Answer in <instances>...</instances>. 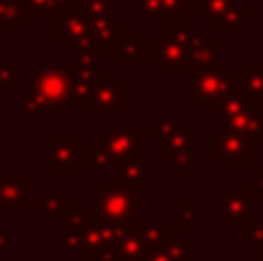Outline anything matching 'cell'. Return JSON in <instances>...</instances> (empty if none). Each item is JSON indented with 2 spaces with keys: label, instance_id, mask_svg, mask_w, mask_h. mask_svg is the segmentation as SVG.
Wrapping results in <instances>:
<instances>
[{
  "label": "cell",
  "instance_id": "cell-2",
  "mask_svg": "<svg viewBox=\"0 0 263 261\" xmlns=\"http://www.w3.org/2000/svg\"><path fill=\"white\" fill-rule=\"evenodd\" d=\"M153 127H116L109 125L100 137H95L90 151V169L95 178H106V171L116 164V162H125L132 157H145V148H148V134Z\"/></svg>",
  "mask_w": 263,
  "mask_h": 261
},
{
  "label": "cell",
  "instance_id": "cell-17",
  "mask_svg": "<svg viewBox=\"0 0 263 261\" xmlns=\"http://www.w3.org/2000/svg\"><path fill=\"white\" fill-rule=\"evenodd\" d=\"M199 143H201L199 137L187 132L185 137L171 148V153H168V160H171V164L178 169V176H180L182 180L190 176L192 169L199 166Z\"/></svg>",
  "mask_w": 263,
  "mask_h": 261
},
{
  "label": "cell",
  "instance_id": "cell-15",
  "mask_svg": "<svg viewBox=\"0 0 263 261\" xmlns=\"http://www.w3.org/2000/svg\"><path fill=\"white\" fill-rule=\"evenodd\" d=\"M127 32V26L125 21L116 18L114 14L111 16H90V37L92 44L97 49H102L104 53H109L111 49L116 46V42Z\"/></svg>",
  "mask_w": 263,
  "mask_h": 261
},
{
  "label": "cell",
  "instance_id": "cell-37",
  "mask_svg": "<svg viewBox=\"0 0 263 261\" xmlns=\"http://www.w3.org/2000/svg\"><path fill=\"white\" fill-rule=\"evenodd\" d=\"M208 153L213 157H219V153H222V139H219V134L208 139Z\"/></svg>",
  "mask_w": 263,
  "mask_h": 261
},
{
  "label": "cell",
  "instance_id": "cell-38",
  "mask_svg": "<svg viewBox=\"0 0 263 261\" xmlns=\"http://www.w3.org/2000/svg\"><path fill=\"white\" fill-rule=\"evenodd\" d=\"M9 238H12L9 231H0V250H3V252H7L9 250Z\"/></svg>",
  "mask_w": 263,
  "mask_h": 261
},
{
  "label": "cell",
  "instance_id": "cell-25",
  "mask_svg": "<svg viewBox=\"0 0 263 261\" xmlns=\"http://www.w3.org/2000/svg\"><path fill=\"white\" fill-rule=\"evenodd\" d=\"M26 18H53L60 14L58 0H18Z\"/></svg>",
  "mask_w": 263,
  "mask_h": 261
},
{
  "label": "cell",
  "instance_id": "cell-42",
  "mask_svg": "<svg viewBox=\"0 0 263 261\" xmlns=\"http://www.w3.org/2000/svg\"><path fill=\"white\" fill-rule=\"evenodd\" d=\"M136 3H139V0H136Z\"/></svg>",
  "mask_w": 263,
  "mask_h": 261
},
{
  "label": "cell",
  "instance_id": "cell-32",
  "mask_svg": "<svg viewBox=\"0 0 263 261\" xmlns=\"http://www.w3.org/2000/svg\"><path fill=\"white\" fill-rule=\"evenodd\" d=\"M63 248L67 252H83V234H79V231H65Z\"/></svg>",
  "mask_w": 263,
  "mask_h": 261
},
{
  "label": "cell",
  "instance_id": "cell-20",
  "mask_svg": "<svg viewBox=\"0 0 263 261\" xmlns=\"http://www.w3.org/2000/svg\"><path fill=\"white\" fill-rule=\"evenodd\" d=\"M219 42L210 40V32H192V42H190V69L205 67L219 60ZM190 72V74H192Z\"/></svg>",
  "mask_w": 263,
  "mask_h": 261
},
{
  "label": "cell",
  "instance_id": "cell-39",
  "mask_svg": "<svg viewBox=\"0 0 263 261\" xmlns=\"http://www.w3.org/2000/svg\"><path fill=\"white\" fill-rule=\"evenodd\" d=\"M254 245V254H252V261H263V243H252Z\"/></svg>",
  "mask_w": 263,
  "mask_h": 261
},
{
  "label": "cell",
  "instance_id": "cell-10",
  "mask_svg": "<svg viewBox=\"0 0 263 261\" xmlns=\"http://www.w3.org/2000/svg\"><path fill=\"white\" fill-rule=\"evenodd\" d=\"M199 16L210 30H238L247 18H252V12L242 7V0H199Z\"/></svg>",
  "mask_w": 263,
  "mask_h": 261
},
{
  "label": "cell",
  "instance_id": "cell-7",
  "mask_svg": "<svg viewBox=\"0 0 263 261\" xmlns=\"http://www.w3.org/2000/svg\"><path fill=\"white\" fill-rule=\"evenodd\" d=\"M90 148H79L72 137H55L42 148V164L49 166L55 178H72L77 166H90Z\"/></svg>",
  "mask_w": 263,
  "mask_h": 261
},
{
  "label": "cell",
  "instance_id": "cell-26",
  "mask_svg": "<svg viewBox=\"0 0 263 261\" xmlns=\"http://www.w3.org/2000/svg\"><path fill=\"white\" fill-rule=\"evenodd\" d=\"M23 21H26V16H23V9H21V5H18V0L16 3L7 0V3L0 7V30L14 32L21 28Z\"/></svg>",
  "mask_w": 263,
  "mask_h": 261
},
{
  "label": "cell",
  "instance_id": "cell-43",
  "mask_svg": "<svg viewBox=\"0 0 263 261\" xmlns=\"http://www.w3.org/2000/svg\"><path fill=\"white\" fill-rule=\"evenodd\" d=\"M261 203H263V201H261Z\"/></svg>",
  "mask_w": 263,
  "mask_h": 261
},
{
  "label": "cell",
  "instance_id": "cell-12",
  "mask_svg": "<svg viewBox=\"0 0 263 261\" xmlns=\"http://www.w3.org/2000/svg\"><path fill=\"white\" fill-rule=\"evenodd\" d=\"M219 139H222V153H219V162L222 166H250L252 164V143L247 137L238 132H231V129H222L219 132Z\"/></svg>",
  "mask_w": 263,
  "mask_h": 261
},
{
  "label": "cell",
  "instance_id": "cell-21",
  "mask_svg": "<svg viewBox=\"0 0 263 261\" xmlns=\"http://www.w3.org/2000/svg\"><path fill=\"white\" fill-rule=\"evenodd\" d=\"M111 169H114V178L132 190H143L148 185V160L145 157H132L125 162H116Z\"/></svg>",
  "mask_w": 263,
  "mask_h": 261
},
{
  "label": "cell",
  "instance_id": "cell-22",
  "mask_svg": "<svg viewBox=\"0 0 263 261\" xmlns=\"http://www.w3.org/2000/svg\"><path fill=\"white\" fill-rule=\"evenodd\" d=\"M104 69L100 67H88V65H77L74 63V72H72V92H69V104L74 102H83L95 86L102 81Z\"/></svg>",
  "mask_w": 263,
  "mask_h": 261
},
{
  "label": "cell",
  "instance_id": "cell-1",
  "mask_svg": "<svg viewBox=\"0 0 263 261\" xmlns=\"http://www.w3.org/2000/svg\"><path fill=\"white\" fill-rule=\"evenodd\" d=\"M72 63H46L40 72L32 74L30 92L21 100V111L32 114H53L60 116L69 104L72 92Z\"/></svg>",
  "mask_w": 263,
  "mask_h": 261
},
{
  "label": "cell",
  "instance_id": "cell-23",
  "mask_svg": "<svg viewBox=\"0 0 263 261\" xmlns=\"http://www.w3.org/2000/svg\"><path fill=\"white\" fill-rule=\"evenodd\" d=\"M40 208H42V220H63L65 213H69L74 208V201L72 199L65 197L63 190H44L42 192V201H40Z\"/></svg>",
  "mask_w": 263,
  "mask_h": 261
},
{
  "label": "cell",
  "instance_id": "cell-35",
  "mask_svg": "<svg viewBox=\"0 0 263 261\" xmlns=\"http://www.w3.org/2000/svg\"><path fill=\"white\" fill-rule=\"evenodd\" d=\"M242 240H250V243H263V220L256 222V225H252Z\"/></svg>",
  "mask_w": 263,
  "mask_h": 261
},
{
  "label": "cell",
  "instance_id": "cell-19",
  "mask_svg": "<svg viewBox=\"0 0 263 261\" xmlns=\"http://www.w3.org/2000/svg\"><path fill=\"white\" fill-rule=\"evenodd\" d=\"M116 252H118V261H145L153 250L145 245L143 236L139 231V225L134 220L127 225L125 234L116 240Z\"/></svg>",
  "mask_w": 263,
  "mask_h": 261
},
{
  "label": "cell",
  "instance_id": "cell-41",
  "mask_svg": "<svg viewBox=\"0 0 263 261\" xmlns=\"http://www.w3.org/2000/svg\"><path fill=\"white\" fill-rule=\"evenodd\" d=\"M261 28H263V14H261Z\"/></svg>",
  "mask_w": 263,
  "mask_h": 261
},
{
  "label": "cell",
  "instance_id": "cell-31",
  "mask_svg": "<svg viewBox=\"0 0 263 261\" xmlns=\"http://www.w3.org/2000/svg\"><path fill=\"white\" fill-rule=\"evenodd\" d=\"M83 257L86 261H118V252H116V243H109L97 250H86Z\"/></svg>",
  "mask_w": 263,
  "mask_h": 261
},
{
  "label": "cell",
  "instance_id": "cell-9",
  "mask_svg": "<svg viewBox=\"0 0 263 261\" xmlns=\"http://www.w3.org/2000/svg\"><path fill=\"white\" fill-rule=\"evenodd\" d=\"M51 21H53V40H58L65 51H74L77 53V51L92 44L90 16L86 12H81V9L60 12Z\"/></svg>",
  "mask_w": 263,
  "mask_h": 261
},
{
  "label": "cell",
  "instance_id": "cell-34",
  "mask_svg": "<svg viewBox=\"0 0 263 261\" xmlns=\"http://www.w3.org/2000/svg\"><path fill=\"white\" fill-rule=\"evenodd\" d=\"M178 211H180V217H196V213H199V199H180L178 201Z\"/></svg>",
  "mask_w": 263,
  "mask_h": 261
},
{
  "label": "cell",
  "instance_id": "cell-18",
  "mask_svg": "<svg viewBox=\"0 0 263 261\" xmlns=\"http://www.w3.org/2000/svg\"><path fill=\"white\" fill-rule=\"evenodd\" d=\"M28 208L32 206V183L28 178H0V208Z\"/></svg>",
  "mask_w": 263,
  "mask_h": 261
},
{
  "label": "cell",
  "instance_id": "cell-16",
  "mask_svg": "<svg viewBox=\"0 0 263 261\" xmlns=\"http://www.w3.org/2000/svg\"><path fill=\"white\" fill-rule=\"evenodd\" d=\"M236 90L250 104L263 106V63H242L236 74Z\"/></svg>",
  "mask_w": 263,
  "mask_h": 261
},
{
  "label": "cell",
  "instance_id": "cell-13",
  "mask_svg": "<svg viewBox=\"0 0 263 261\" xmlns=\"http://www.w3.org/2000/svg\"><path fill=\"white\" fill-rule=\"evenodd\" d=\"M116 63H155V42H143L127 30L111 49Z\"/></svg>",
  "mask_w": 263,
  "mask_h": 261
},
{
  "label": "cell",
  "instance_id": "cell-33",
  "mask_svg": "<svg viewBox=\"0 0 263 261\" xmlns=\"http://www.w3.org/2000/svg\"><path fill=\"white\" fill-rule=\"evenodd\" d=\"M252 199H259L263 201V166H256L254 174H252V190H250Z\"/></svg>",
  "mask_w": 263,
  "mask_h": 261
},
{
  "label": "cell",
  "instance_id": "cell-14",
  "mask_svg": "<svg viewBox=\"0 0 263 261\" xmlns=\"http://www.w3.org/2000/svg\"><path fill=\"white\" fill-rule=\"evenodd\" d=\"M136 18H162V21H187V0H139Z\"/></svg>",
  "mask_w": 263,
  "mask_h": 261
},
{
  "label": "cell",
  "instance_id": "cell-28",
  "mask_svg": "<svg viewBox=\"0 0 263 261\" xmlns=\"http://www.w3.org/2000/svg\"><path fill=\"white\" fill-rule=\"evenodd\" d=\"M95 211H77V208H72L69 213H65L63 217V225H65V231H86L88 227H90V222L95 220Z\"/></svg>",
  "mask_w": 263,
  "mask_h": 261
},
{
  "label": "cell",
  "instance_id": "cell-8",
  "mask_svg": "<svg viewBox=\"0 0 263 261\" xmlns=\"http://www.w3.org/2000/svg\"><path fill=\"white\" fill-rule=\"evenodd\" d=\"M81 104L86 116H123L127 111V88L116 81L111 72H104L102 81Z\"/></svg>",
  "mask_w": 263,
  "mask_h": 261
},
{
  "label": "cell",
  "instance_id": "cell-4",
  "mask_svg": "<svg viewBox=\"0 0 263 261\" xmlns=\"http://www.w3.org/2000/svg\"><path fill=\"white\" fill-rule=\"evenodd\" d=\"M148 201L136 197V190L127 188L116 178H104V188L95 190V215L106 222L127 225L139 211H145Z\"/></svg>",
  "mask_w": 263,
  "mask_h": 261
},
{
  "label": "cell",
  "instance_id": "cell-36",
  "mask_svg": "<svg viewBox=\"0 0 263 261\" xmlns=\"http://www.w3.org/2000/svg\"><path fill=\"white\" fill-rule=\"evenodd\" d=\"M178 229L180 231H199V220H196V217H180V220H178Z\"/></svg>",
  "mask_w": 263,
  "mask_h": 261
},
{
  "label": "cell",
  "instance_id": "cell-3",
  "mask_svg": "<svg viewBox=\"0 0 263 261\" xmlns=\"http://www.w3.org/2000/svg\"><path fill=\"white\" fill-rule=\"evenodd\" d=\"M208 106L210 114L222 116V129L247 137L254 148L263 143V106L245 102L238 90H231L227 97Z\"/></svg>",
  "mask_w": 263,
  "mask_h": 261
},
{
  "label": "cell",
  "instance_id": "cell-5",
  "mask_svg": "<svg viewBox=\"0 0 263 261\" xmlns=\"http://www.w3.org/2000/svg\"><path fill=\"white\" fill-rule=\"evenodd\" d=\"M190 42L192 30L187 21H171L168 28L159 30L155 40V63L159 72L190 74Z\"/></svg>",
  "mask_w": 263,
  "mask_h": 261
},
{
  "label": "cell",
  "instance_id": "cell-24",
  "mask_svg": "<svg viewBox=\"0 0 263 261\" xmlns=\"http://www.w3.org/2000/svg\"><path fill=\"white\" fill-rule=\"evenodd\" d=\"M139 225V231L141 236H143L145 245H148L150 250H159L164 248V245H171L176 243L178 238V231L171 229L168 227V222H155V225H150V222H136Z\"/></svg>",
  "mask_w": 263,
  "mask_h": 261
},
{
  "label": "cell",
  "instance_id": "cell-29",
  "mask_svg": "<svg viewBox=\"0 0 263 261\" xmlns=\"http://www.w3.org/2000/svg\"><path fill=\"white\" fill-rule=\"evenodd\" d=\"M21 83V63H0V92L9 95Z\"/></svg>",
  "mask_w": 263,
  "mask_h": 261
},
{
  "label": "cell",
  "instance_id": "cell-30",
  "mask_svg": "<svg viewBox=\"0 0 263 261\" xmlns=\"http://www.w3.org/2000/svg\"><path fill=\"white\" fill-rule=\"evenodd\" d=\"M79 9L88 16H111L116 9V0H79Z\"/></svg>",
  "mask_w": 263,
  "mask_h": 261
},
{
  "label": "cell",
  "instance_id": "cell-27",
  "mask_svg": "<svg viewBox=\"0 0 263 261\" xmlns=\"http://www.w3.org/2000/svg\"><path fill=\"white\" fill-rule=\"evenodd\" d=\"M190 259V245L176 240L171 245H164L159 250H153L145 261H187Z\"/></svg>",
  "mask_w": 263,
  "mask_h": 261
},
{
  "label": "cell",
  "instance_id": "cell-6",
  "mask_svg": "<svg viewBox=\"0 0 263 261\" xmlns=\"http://www.w3.org/2000/svg\"><path fill=\"white\" fill-rule=\"evenodd\" d=\"M231 90H236V74L229 63L217 60L192 72L190 104H215Z\"/></svg>",
  "mask_w": 263,
  "mask_h": 261
},
{
  "label": "cell",
  "instance_id": "cell-11",
  "mask_svg": "<svg viewBox=\"0 0 263 261\" xmlns=\"http://www.w3.org/2000/svg\"><path fill=\"white\" fill-rule=\"evenodd\" d=\"M222 206H219V217L229 225V229L238 231L240 238H245V234L250 231L252 222V194L247 190H231L224 188L219 192Z\"/></svg>",
  "mask_w": 263,
  "mask_h": 261
},
{
  "label": "cell",
  "instance_id": "cell-40",
  "mask_svg": "<svg viewBox=\"0 0 263 261\" xmlns=\"http://www.w3.org/2000/svg\"><path fill=\"white\" fill-rule=\"evenodd\" d=\"M5 3H7V0H0V7H3V5H5Z\"/></svg>",
  "mask_w": 263,
  "mask_h": 261
}]
</instances>
